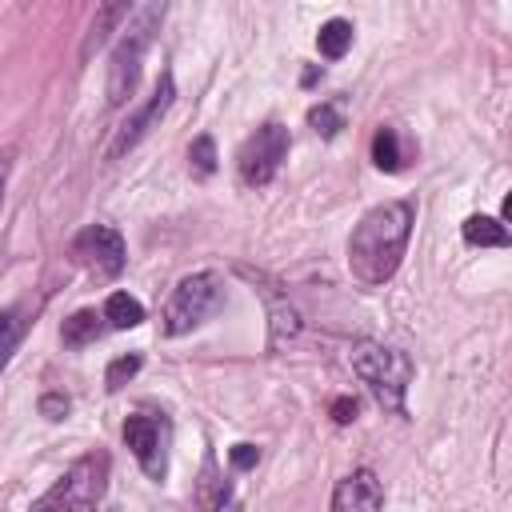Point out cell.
I'll list each match as a JSON object with an SVG mask.
<instances>
[{"label":"cell","instance_id":"ba28073f","mask_svg":"<svg viewBox=\"0 0 512 512\" xmlns=\"http://www.w3.org/2000/svg\"><path fill=\"white\" fill-rule=\"evenodd\" d=\"M172 100H176V80H172V72H164L160 80H156V92L120 124V132H116V140H112V148H108V156L116 160V156H124V152H132L160 120H164V112L172 108Z\"/></svg>","mask_w":512,"mask_h":512},{"label":"cell","instance_id":"ac0fdd59","mask_svg":"<svg viewBox=\"0 0 512 512\" xmlns=\"http://www.w3.org/2000/svg\"><path fill=\"white\" fill-rule=\"evenodd\" d=\"M20 336H24L20 312H16V308H4V312H0V372L8 368V360H12L16 344H20Z\"/></svg>","mask_w":512,"mask_h":512},{"label":"cell","instance_id":"8992f818","mask_svg":"<svg viewBox=\"0 0 512 512\" xmlns=\"http://www.w3.org/2000/svg\"><path fill=\"white\" fill-rule=\"evenodd\" d=\"M284 156H288V128L276 124V120L260 124V128L240 144V152H236L240 180H244L248 188H264V184L280 172Z\"/></svg>","mask_w":512,"mask_h":512},{"label":"cell","instance_id":"30bf717a","mask_svg":"<svg viewBox=\"0 0 512 512\" xmlns=\"http://www.w3.org/2000/svg\"><path fill=\"white\" fill-rule=\"evenodd\" d=\"M380 508H384V488L372 468L348 472L332 492V512H380Z\"/></svg>","mask_w":512,"mask_h":512},{"label":"cell","instance_id":"9a60e30c","mask_svg":"<svg viewBox=\"0 0 512 512\" xmlns=\"http://www.w3.org/2000/svg\"><path fill=\"white\" fill-rule=\"evenodd\" d=\"M316 48H320V56L324 60H340L348 48H352V24L348 20H328V24H320V32H316Z\"/></svg>","mask_w":512,"mask_h":512},{"label":"cell","instance_id":"8fae6325","mask_svg":"<svg viewBox=\"0 0 512 512\" xmlns=\"http://www.w3.org/2000/svg\"><path fill=\"white\" fill-rule=\"evenodd\" d=\"M256 284H260L264 304H268V348L276 352V348H284V344L300 332V316H296V308L288 304V296L276 292V284H268L264 276H256Z\"/></svg>","mask_w":512,"mask_h":512},{"label":"cell","instance_id":"52a82bcc","mask_svg":"<svg viewBox=\"0 0 512 512\" xmlns=\"http://www.w3.org/2000/svg\"><path fill=\"white\" fill-rule=\"evenodd\" d=\"M124 444L132 448V456L148 480L168 476V424L160 416H148V412L128 416L124 420Z\"/></svg>","mask_w":512,"mask_h":512},{"label":"cell","instance_id":"cb8c5ba5","mask_svg":"<svg viewBox=\"0 0 512 512\" xmlns=\"http://www.w3.org/2000/svg\"><path fill=\"white\" fill-rule=\"evenodd\" d=\"M256 456H260V452H256L252 444H236V448H232V468H240V472H244V468H252V464H256Z\"/></svg>","mask_w":512,"mask_h":512},{"label":"cell","instance_id":"277c9868","mask_svg":"<svg viewBox=\"0 0 512 512\" xmlns=\"http://www.w3.org/2000/svg\"><path fill=\"white\" fill-rule=\"evenodd\" d=\"M220 304H224V280L216 272H192L172 288V296L164 304V332L184 336V332L200 328L212 312H220Z\"/></svg>","mask_w":512,"mask_h":512},{"label":"cell","instance_id":"7a4b0ae2","mask_svg":"<svg viewBox=\"0 0 512 512\" xmlns=\"http://www.w3.org/2000/svg\"><path fill=\"white\" fill-rule=\"evenodd\" d=\"M352 372L368 384V392L376 396V404L384 412L404 416V392L412 384V360L400 348L360 340V344H352Z\"/></svg>","mask_w":512,"mask_h":512},{"label":"cell","instance_id":"d4e9b609","mask_svg":"<svg viewBox=\"0 0 512 512\" xmlns=\"http://www.w3.org/2000/svg\"><path fill=\"white\" fill-rule=\"evenodd\" d=\"M8 168H12V152L0 156V204H4V184H8Z\"/></svg>","mask_w":512,"mask_h":512},{"label":"cell","instance_id":"7c38bea8","mask_svg":"<svg viewBox=\"0 0 512 512\" xmlns=\"http://www.w3.org/2000/svg\"><path fill=\"white\" fill-rule=\"evenodd\" d=\"M100 320H104V316H96L92 308H80V312H72V316L64 320L60 340H64L68 348H84V344L100 340V332H104V324H100Z\"/></svg>","mask_w":512,"mask_h":512},{"label":"cell","instance_id":"e0dca14e","mask_svg":"<svg viewBox=\"0 0 512 512\" xmlns=\"http://www.w3.org/2000/svg\"><path fill=\"white\" fill-rule=\"evenodd\" d=\"M128 12H132V4H104V8L96 12L92 28H88V40H84V56H92V48H100V44L108 40V32H112L120 20H128Z\"/></svg>","mask_w":512,"mask_h":512},{"label":"cell","instance_id":"2e32d148","mask_svg":"<svg viewBox=\"0 0 512 512\" xmlns=\"http://www.w3.org/2000/svg\"><path fill=\"white\" fill-rule=\"evenodd\" d=\"M112 328H136L140 320H144V304L136 300V296H128V292H112L108 300H104V312H100Z\"/></svg>","mask_w":512,"mask_h":512},{"label":"cell","instance_id":"7402d4cb","mask_svg":"<svg viewBox=\"0 0 512 512\" xmlns=\"http://www.w3.org/2000/svg\"><path fill=\"white\" fill-rule=\"evenodd\" d=\"M40 412H44L48 420H64V416H68V396H60V392L40 396Z\"/></svg>","mask_w":512,"mask_h":512},{"label":"cell","instance_id":"6da1fadb","mask_svg":"<svg viewBox=\"0 0 512 512\" xmlns=\"http://www.w3.org/2000/svg\"><path fill=\"white\" fill-rule=\"evenodd\" d=\"M412 204L408 200H384L360 216V224L348 236V268L364 284H384L396 276L408 236H412Z\"/></svg>","mask_w":512,"mask_h":512},{"label":"cell","instance_id":"9c48e42d","mask_svg":"<svg viewBox=\"0 0 512 512\" xmlns=\"http://www.w3.org/2000/svg\"><path fill=\"white\" fill-rule=\"evenodd\" d=\"M72 256L96 272V276H120L124 272V240L112 224H88L72 240Z\"/></svg>","mask_w":512,"mask_h":512},{"label":"cell","instance_id":"603a6c76","mask_svg":"<svg viewBox=\"0 0 512 512\" xmlns=\"http://www.w3.org/2000/svg\"><path fill=\"white\" fill-rule=\"evenodd\" d=\"M332 420H336V424H348V420H356V400H352V396H340V400H332Z\"/></svg>","mask_w":512,"mask_h":512},{"label":"cell","instance_id":"d6986e66","mask_svg":"<svg viewBox=\"0 0 512 512\" xmlns=\"http://www.w3.org/2000/svg\"><path fill=\"white\" fill-rule=\"evenodd\" d=\"M188 164H192L196 176H212V172H216V144H212V136H196V140H192Z\"/></svg>","mask_w":512,"mask_h":512},{"label":"cell","instance_id":"3957f363","mask_svg":"<svg viewBox=\"0 0 512 512\" xmlns=\"http://www.w3.org/2000/svg\"><path fill=\"white\" fill-rule=\"evenodd\" d=\"M164 20V4H144V8H132L128 20H124V36L116 40L112 48V60H108V104H124L140 80V60H144V48L156 32V24Z\"/></svg>","mask_w":512,"mask_h":512},{"label":"cell","instance_id":"5bb4252c","mask_svg":"<svg viewBox=\"0 0 512 512\" xmlns=\"http://www.w3.org/2000/svg\"><path fill=\"white\" fill-rule=\"evenodd\" d=\"M460 232H464V244H472V248H504L508 244V228L492 216H468Z\"/></svg>","mask_w":512,"mask_h":512},{"label":"cell","instance_id":"44dd1931","mask_svg":"<svg viewBox=\"0 0 512 512\" xmlns=\"http://www.w3.org/2000/svg\"><path fill=\"white\" fill-rule=\"evenodd\" d=\"M308 124H312L320 136H336V132L344 128V120H340L336 104H316V108H308Z\"/></svg>","mask_w":512,"mask_h":512},{"label":"cell","instance_id":"4fadbf2b","mask_svg":"<svg viewBox=\"0 0 512 512\" xmlns=\"http://www.w3.org/2000/svg\"><path fill=\"white\" fill-rule=\"evenodd\" d=\"M372 164H376L380 172H400V168H404V148H400L396 128L380 124V128L372 132Z\"/></svg>","mask_w":512,"mask_h":512},{"label":"cell","instance_id":"5b68a950","mask_svg":"<svg viewBox=\"0 0 512 512\" xmlns=\"http://www.w3.org/2000/svg\"><path fill=\"white\" fill-rule=\"evenodd\" d=\"M104 476H108V456L104 452H92V456L76 460L52 484V492L36 504V512H96V504L104 496Z\"/></svg>","mask_w":512,"mask_h":512},{"label":"cell","instance_id":"ffe728a7","mask_svg":"<svg viewBox=\"0 0 512 512\" xmlns=\"http://www.w3.org/2000/svg\"><path fill=\"white\" fill-rule=\"evenodd\" d=\"M140 372V356L136 352H128V356H116L112 364H108V372H104V384H108V392H120L132 376Z\"/></svg>","mask_w":512,"mask_h":512}]
</instances>
